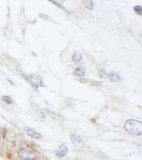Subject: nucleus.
I'll return each mask as SVG.
<instances>
[{"instance_id":"nucleus-1","label":"nucleus","mask_w":142,"mask_h":160,"mask_svg":"<svg viewBox=\"0 0 142 160\" xmlns=\"http://www.w3.org/2000/svg\"><path fill=\"white\" fill-rule=\"evenodd\" d=\"M124 128L127 132L132 135L141 136L142 131L141 122L136 120H128L124 124Z\"/></svg>"},{"instance_id":"nucleus-2","label":"nucleus","mask_w":142,"mask_h":160,"mask_svg":"<svg viewBox=\"0 0 142 160\" xmlns=\"http://www.w3.org/2000/svg\"><path fill=\"white\" fill-rule=\"evenodd\" d=\"M18 154H19V156L22 160H36L38 158V156L34 153L24 149L19 150V152H18Z\"/></svg>"},{"instance_id":"nucleus-3","label":"nucleus","mask_w":142,"mask_h":160,"mask_svg":"<svg viewBox=\"0 0 142 160\" xmlns=\"http://www.w3.org/2000/svg\"><path fill=\"white\" fill-rule=\"evenodd\" d=\"M24 130L25 133H26L30 138L36 139V140H41L43 138V136L40 134V133H38L37 131H34L33 129H32V128L28 127V126H24Z\"/></svg>"},{"instance_id":"nucleus-4","label":"nucleus","mask_w":142,"mask_h":160,"mask_svg":"<svg viewBox=\"0 0 142 160\" xmlns=\"http://www.w3.org/2000/svg\"><path fill=\"white\" fill-rule=\"evenodd\" d=\"M67 152H68V149H67V146L61 144L58 147V149H57L56 152V156H59V157H64L65 156L67 155Z\"/></svg>"},{"instance_id":"nucleus-5","label":"nucleus","mask_w":142,"mask_h":160,"mask_svg":"<svg viewBox=\"0 0 142 160\" xmlns=\"http://www.w3.org/2000/svg\"><path fill=\"white\" fill-rule=\"evenodd\" d=\"M106 77L112 82H119L122 81V77L120 76L118 73L115 72H110L107 73Z\"/></svg>"},{"instance_id":"nucleus-6","label":"nucleus","mask_w":142,"mask_h":160,"mask_svg":"<svg viewBox=\"0 0 142 160\" xmlns=\"http://www.w3.org/2000/svg\"><path fill=\"white\" fill-rule=\"evenodd\" d=\"M70 138L75 144H78L77 147H80V146L82 147V146L84 145V142H83V140H81V138H79V137L77 136V135H75L74 134H71Z\"/></svg>"},{"instance_id":"nucleus-7","label":"nucleus","mask_w":142,"mask_h":160,"mask_svg":"<svg viewBox=\"0 0 142 160\" xmlns=\"http://www.w3.org/2000/svg\"><path fill=\"white\" fill-rule=\"evenodd\" d=\"M83 56L80 52H73V54H72V61H73L74 63H75V64H78V63H80L82 61V60H83Z\"/></svg>"},{"instance_id":"nucleus-8","label":"nucleus","mask_w":142,"mask_h":160,"mask_svg":"<svg viewBox=\"0 0 142 160\" xmlns=\"http://www.w3.org/2000/svg\"><path fill=\"white\" fill-rule=\"evenodd\" d=\"M85 68L83 67H78L75 68L73 73L75 75L79 77H84L85 75Z\"/></svg>"},{"instance_id":"nucleus-9","label":"nucleus","mask_w":142,"mask_h":160,"mask_svg":"<svg viewBox=\"0 0 142 160\" xmlns=\"http://www.w3.org/2000/svg\"><path fill=\"white\" fill-rule=\"evenodd\" d=\"M82 3H83V5L86 8H88V9L92 10L93 9V1H91V0H88V1H82Z\"/></svg>"},{"instance_id":"nucleus-10","label":"nucleus","mask_w":142,"mask_h":160,"mask_svg":"<svg viewBox=\"0 0 142 160\" xmlns=\"http://www.w3.org/2000/svg\"><path fill=\"white\" fill-rule=\"evenodd\" d=\"M1 100L7 104H12V99L10 96H7V95H4V96H1Z\"/></svg>"},{"instance_id":"nucleus-11","label":"nucleus","mask_w":142,"mask_h":160,"mask_svg":"<svg viewBox=\"0 0 142 160\" xmlns=\"http://www.w3.org/2000/svg\"><path fill=\"white\" fill-rule=\"evenodd\" d=\"M134 11L137 14L141 16V14H142L141 6H139V5H136V6H135L134 7Z\"/></svg>"},{"instance_id":"nucleus-12","label":"nucleus","mask_w":142,"mask_h":160,"mask_svg":"<svg viewBox=\"0 0 142 160\" xmlns=\"http://www.w3.org/2000/svg\"><path fill=\"white\" fill-rule=\"evenodd\" d=\"M50 1H51V3H53V4L56 5V6H58V7H59L60 9H63V10H66V9H65V8H64V7H63V6H62V5H61V4H59V3H58V2H57V1H53V0H50Z\"/></svg>"},{"instance_id":"nucleus-13","label":"nucleus","mask_w":142,"mask_h":160,"mask_svg":"<svg viewBox=\"0 0 142 160\" xmlns=\"http://www.w3.org/2000/svg\"><path fill=\"white\" fill-rule=\"evenodd\" d=\"M103 75H105V77H106V74L105 72L104 71V70H100V71L99 72V76L100 77H102V78H104V77H103Z\"/></svg>"},{"instance_id":"nucleus-14","label":"nucleus","mask_w":142,"mask_h":160,"mask_svg":"<svg viewBox=\"0 0 142 160\" xmlns=\"http://www.w3.org/2000/svg\"><path fill=\"white\" fill-rule=\"evenodd\" d=\"M0 141H1V135H0Z\"/></svg>"}]
</instances>
